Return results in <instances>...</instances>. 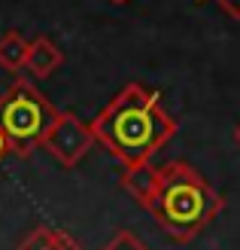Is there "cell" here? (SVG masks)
<instances>
[{"instance_id":"6","label":"cell","mask_w":240,"mask_h":250,"mask_svg":"<svg viewBox=\"0 0 240 250\" xmlns=\"http://www.w3.org/2000/svg\"><path fill=\"white\" fill-rule=\"evenodd\" d=\"M155 186H158V165H152V162L140 165V168H125L122 171V189L143 208H146L149 198H152Z\"/></svg>"},{"instance_id":"1","label":"cell","mask_w":240,"mask_h":250,"mask_svg":"<svg viewBox=\"0 0 240 250\" xmlns=\"http://www.w3.org/2000/svg\"><path fill=\"white\" fill-rule=\"evenodd\" d=\"M92 137L125 168L149 165L158 149L180 131L176 119L164 110L158 92L140 83H128L92 119Z\"/></svg>"},{"instance_id":"4","label":"cell","mask_w":240,"mask_h":250,"mask_svg":"<svg viewBox=\"0 0 240 250\" xmlns=\"http://www.w3.org/2000/svg\"><path fill=\"white\" fill-rule=\"evenodd\" d=\"M92 144H94L92 128L70 110H58L52 128L43 137V149L52 159H58L64 168H76L85 159V153L92 149Z\"/></svg>"},{"instance_id":"8","label":"cell","mask_w":240,"mask_h":250,"mask_svg":"<svg viewBox=\"0 0 240 250\" xmlns=\"http://www.w3.org/2000/svg\"><path fill=\"white\" fill-rule=\"evenodd\" d=\"M28 46H31V40H24L18 31L0 34V67L9 70V73L24 70V61H28Z\"/></svg>"},{"instance_id":"11","label":"cell","mask_w":240,"mask_h":250,"mask_svg":"<svg viewBox=\"0 0 240 250\" xmlns=\"http://www.w3.org/2000/svg\"><path fill=\"white\" fill-rule=\"evenodd\" d=\"M9 156V144H6V137H3V131H0V162H3Z\"/></svg>"},{"instance_id":"2","label":"cell","mask_w":240,"mask_h":250,"mask_svg":"<svg viewBox=\"0 0 240 250\" xmlns=\"http://www.w3.org/2000/svg\"><path fill=\"white\" fill-rule=\"evenodd\" d=\"M222 208L225 198L192 165L180 159L158 165V186L146 202V210L176 244L198 238L222 214Z\"/></svg>"},{"instance_id":"10","label":"cell","mask_w":240,"mask_h":250,"mask_svg":"<svg viewBox=\"0 0 240 250\" xmlns=\"http://www.w3.org/2000/svg\"><path fill=\"white\" fill-rule=\"evenodd\" d=\"M219 6L228 12L231 19H237V21H240V0H219Z\"/></svg>"},{"instance_id":"5","label":"cell","mask_w":240,"mask_h":250,"mask_svg":"<svg viewBox=\"0 0 240 250\" xmlns=\"http://www.w3.org/2000/svg\"><path fill=\"white\" fill-rule=\"evenodd\" d=\"M64 64V52L55 46L52 37H34L31 46H28V61H24V70H31V77L37 80H46V77H52V73Z\"/></svg>"},{"instance_id":"7","label":"cell","mask_w":240,"mask_h":250,"mask_svg":"<svg viewBox=\"0 0 240 250\" xmlns=\"http://www.w3.org/2000/svg\"><path fill=\"white\" fill-rule=\"evenodd\" d=\"M18 250H82V244L73 235L52 229V226H37L21 238Z\"/></svg>"},{"instance_id":"3","label":"cell","mask_w":240,"mask_h":250,"mask_svg":"<svg viewBox=\"0 0 240 250\" xmlns=\"http://www.w3.org/2000/svg\"><path fill=\"white\" fill-rule=\"evenodd\" d=\"M55 116L58 110L31 80H16L0 95V131L12 156H31L37 146H43Z\"/></svg>"},{"instance_id":"9","label":"cell","mask_w":240,"mask_h":250,"mask_svg":"<svg viewBox=\"0 0 240 250\" xmlns=\"http://www.w3.org/2000/svg\"><path fill=\"white\" fill-rule=\"evenodd\" d=\"M100 250H149V244L143 238H137L131 229H119Z\"/></svg>"},{"instance_id":"12","label":"cell","mask_w":240,"mask_h":250,"mask_svg":"<svg viewBox=\"0 0 240 250\" xmlns=\"http://www.w3.org/2000/svg\"><path fill=\"white\" fill-rule=\"evenodd\" d=\"M110 3H116V6H125V3H131V0H110Z\"/></svg>"},{"instance_id":"13","label":"cell","mask_w":240,"mask_h":250,"mask_svg":"<svg viewBox=\"0 0 240 250\" xmlns=\"http://www.w3.org/2000/svg\"><path fill=\"white\" fill-rule=\"evenodd\" d=\"M234 141L240 144V125H237V128H234Z\"/></svg>"}]
</instances>
